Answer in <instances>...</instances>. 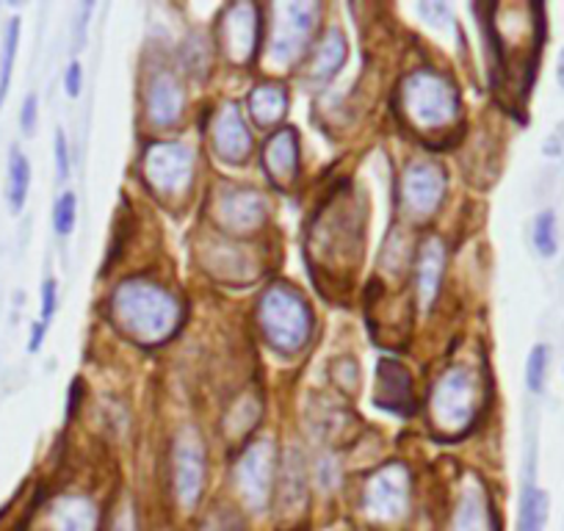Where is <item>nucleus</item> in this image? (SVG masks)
<instances>
[{"label":"nucleus","instance_id":"nucleus-8","mask_svg":"<svg viewBox=\"0 0 564 531\" xmlns=\"http://www.w3.org/2000/svg\"><path fill=\"white\" fill-rule=\"evenodd\" d=\"M205 487V446L197 430H183L175 441V492L183 507H194Z\"/></svg>","mask_w":564,"mask_h":531},{"label":"nucleus","instance_id":"nucleus-3","mask_svg":"<svg viewBox=\"0 0 564 531\" xmlns=\"http://www.w3.org/2000/svg\"><path fill=\"white\" fill-rule=\"evenodd\" d=\"M258 322L265 340L276 351H300L311 338V307L296 291L274 285L263 294L258 307Z\"/></svg>","mask_w":564,"mask_h":531},{"label":"nucleus","instance_id":"nucleus-18","mask_svg":"<svg viewBox=\"0 0 564 531\" xmlns=\"http://www.w3.org/2000/svg\"><path fill=\"white\" fill-rule=\"evenodd\" d=\"M349 56V45H346V36L338 29H329L327 36L318 45L316 56H313L311 73L316 80H333L340 73V67L346 64Z\"/></svg>","mask_w":564,"mask_h":531},{"label":"nucleus","instance_id":"nucleus-37","mask_svg":"<svg viewBox=\"0 0 564 531\" xmlns=\"http://www.w3.org/2000/svg\"><path fill=\"white\" fill-rule=\"evenodd\" d=\"M111 531H135L133 514H128V512H124L122 518H117V523L111 525Z\"/></svg>","mask_w":564,"mask_h":531},{"label":"nucleus","instance_id":"nucleus-38","mask_svg":"<svg viewBox=\"0 0 564 531\" xmlns=\"http://www.w3.org/2000/svg\"><path fill=\"white\" fill-rule=\"evenodd\" d=\"M556 80H558V86L564 89V47L558 51V58H556Z\"/></svg>","mask_w":564,"mask_h":531},{"label":"nucleus","instance_id":"nucleus-19","mask_svg":"<svg viewBox=\"0 0 564 531\" xmlns=\"http://www.w3.org/2000/svg\"><path fill=\"white\" fill-rule=\"evenodd\" d=\"M285 108H289V95L285 89L276 84H263L254 86V91L249 95V113L258 124L269 128V124H276L282 117H285Z\"/></svg>","mask_w":564,"mask_h":531},{"label":"nucleus","instance_id":"nucleus-36","mask_svg":"<svg viewBox=\"0 0 564 531\" xmlns=\"http://www.w3.org/2000/svg\"><path fill=\"white\" fill-rule=\"evenodd\" d=\"M80 390H84V384L80 382H73V388H69V410H67L69 415H73L75 408L80 404Z\"/></svg>","mask_w":564,"mask_h":531},{"label":"nucleus","instance_id":"nucleus-28","mask_svg":"<svg viewBox=\"0 0 564 531\" xmlns=\"http://www.w3.org/2000/svg\"><path fill=\"white\" fill-rule=\"evenodd\" d=\"M75 221H78V197L73 192H64L53 205V230L58 236H69L75 230Z\"/></svg>","mask_w":564,"mask_h":531},{"label":"nucleus","instance_id":"nucleus-31","mask_svg":"<svg viewBox=\"0 0 564 531\" xmlns=\"http://www.w3.org/2000/svg\"><path fill=\"white\" fill-rule=\"evenodd\" d=\"M36 122H40V100H36V95H29L23 100V111H20V128L31 137L36 130Z\"/></svg>","mask_w":564,"mask_h":531},{"label":"nucleus","instance_id":"nucleus-6","mask_svg":"<svg viewBox=\"0 0 564 531\" xmlns=\"http://www.w3.org/2000/svg\"><path fill=\"white\" fill-rule=\"evenodd\" d=\"M274 446L269 441H258L238 459V490L252 509H265V503H269L271 487H274Z\"/></svg>","mask_w":564,"mask_h":531},{"label":"nucleus","instance_id":"nucleus-5","mask_svg":"<svg viewBox=\"0 0 564 531\" xmlns=\"http://www.w3.org/2000/svg\"><path fill=\"white\" fill-rule=\"evenodd\" d=\"M144 175L161 197H177L192 186L194 155L181 142H159L144 155Z\"/></svg>","mask_w":564,"mask_h":531},{"label":"nucleus","instance_id":"nucleus-25","mask_svg":"<svg viewBox=\"0 0 564 531\" xmlns=\"http://www.w3.org/2000/svg\"><path fill=\"white\" fill-rule=\"evenodd\" d=\"M18 47H20V20L12 18L7 25V34H3V58H0V106H3V100H7L9 95V86H12Z\"/></svg>","mask_w":564,"mask_h":531},{"label":"nucleus","instance_id":"nucleus-2","mask_svg":"<svg viewBox=\"0 0 564 531\" xmlns=\"http://www.w3.org/2000/svg\"><path fill=\"white\" fill-rule=\"evenodd\" d=\"M401 113L417 128L423 137L446 130L459 117V95L452 80L435 69H417L404 80L399 91Z\"/></svg>","mask_w":564,"mask_h":531},{"label":"nucleus","instance_id":"nucleus-17","mask_svg":"<svg viewBox=\"0 0 564 531\" xmlns=\"http://www.w3.org/2000/svg\"><path fill=\"white\" fill-rule=\"evenodd\" d=\"M51 531H97V512L86 498L67 496L53 507Z\"/></svg>","mask_w":564,"mask_h":531},{"label":"nucleus","instance_id":"nucleus-21","mask_svg":"<svg viewBox=\"0 0 564 531\" xmlns=\"http://www.w3.org/2000/svg\"><path fill=\"white\" fill-rule=\"evenodd\" d=\"M307 490H305V470L296 454H291L289 465L282 468V485H280V503L285 507V514H294L305 507Z\"/></svg>","mask_w":564,"mask_h":531},{"label":"nucleus","instance_id":"nucleus-13","mask_svg":"<svg viewBox=\"0 0 564 531\" xmlns=\"http://www.w3.org/2000/svg\"><path fill=\"white\" fill-rule=\"evenodd\" d=\"M263 170L276 186H289L300 175V142L291 128L276 130L263 148Z\"/></svg>","mask_w":564,"mask_h":531},{"label":"nucleus","instance_id":"nucleus-26","mask_svg":"<svg viewBox=\"0 0 564 531\" xmlns=\"http://www.w3.org/2000/svg\"><path fill=\"white\" fill-rule=\"evenodd\" d=\"M531 238H534V247L542 258H553V254L558 252V225L553 210H542V214L536 216Z\"/></svg>","mask_w":564,"mask_h":531},{"label":"nucleus","instance_id":"nucleus-35","mask_svg":"<svg viewBox=\"0 0 564 531\" xmlns=\"http://www.w3.org/2000/svg\"><path fill=\"white\" fill-rule=\"evenodd\" d=\"M45 333H47V324L36 322L31 327V340H29V351H40L42 344H45Z\"/></svg>","mask_w":564,"mask_h":531},{"label":"nucleus","instance_id":"nucleus-11","mask_svg":"<svg viewBox=\"0 0 564 531\" xmlns=\"http://www.w3.org/2000/svg\"><path fill=\"white\" fill-rule=\"evenodd\" d=\"M443 194H446V181L435 164L421 161V164H412L406 170L404 183H401V197H404V205L412 216L435 214Z\"/></svg>","mask_w":564,"mask_h":531},{"label":"nucleus","instance_id":"nucleus-29","mask_svg":"<svg viewBox=\"0 0 564 531\" xmlns=\"http://www.w3.org/2000/svg\"><path fill=\"white\" fill-rule=\"evenodd\" d=\"M53 155H56V175H58V181H67L69 172H73V159H69L67 133H64L62 128H58L56 137H53Z\"/></svg>","mask_w":564,"mask_h":531},{"label":"nucleus","instance_id":"nucleus-10","mask_svg":"<svg viewBox=\"0 0 564 531\" xmlns=\"http://www.w3.org/2000/svg\"><path fill=\"white\" fill-rule=\"evenodd\" d=\"M276 12H280V20H276L274 40H271V56L276 62H294L302 53L307 36H311L313 25H316L318 7H313V3H285Z\"/></svg>","mask_w":564,"mask_h":531},{"label":"nucleus","instance_id":"nucleus-16","mask_svg":"<svg viewBox=\"0 0 564 531\" xmlns=\"http://www.w3.org/2000/svg\"><path fill=\"white\" fill-rule=\"evenodd\" d=\"M443 266H446V252H443L441 241H426L417 252L415 260V289L421 305L430 311L432 302L437 300V291H441L443 280Z\"/></svg>","mask_w":564,"mask_h":531},{"label":"nucleus","instance_id":"nucleus-32","mask_svg":"<svg viewBox=\"0 0 564 531\" xmlns=\"http://www.w3.org/2000/svg\"><path fill=\"white\" fill-rule=\"evenodd\" d=\"M203 531H241L236 514L230 512H214L208 520H205Z\"/></svg>","mask_w":564,"mask_h":531},{"label":"nucleus","instance_id":"nucleus-34","mask_svg":"<svg viewBox=\"0 0 564 531\" xmlns=\"http://www.w3.org/2000/svg\"><path fill=\"white\" fill-rule=\"evenodd\" d=\"M91 9H95V3H84V7L78 9V20H75V47H78V51L86 42V29H89Z\"/></svg>","mask_w":564,"mask_h":531},{"label":"nucleus","instance_id":"nucleus-30","mask_svg":"<svg viewBox=\"0 0 564 531\" xmlns=\"http://www.w3.org/2000/svg\"><path fill=\"white\" fill-rule=\"evenodd\" d=\"M56 307H58L56 280H45V283H42V324H51V318L56 316Z\"/></svg>","mask_w":564,"mask_h":531},{"label":"nucleus","instance_id":"nucleus-33","mask_svg":"<svg viewBox=\"0 0 564 531\" xmlns=\"http://www.w3.org/2000/svg\"><path fill=\"white\" fill-rule=\"evenodd\" d=\"M64 89H67L69 97H78L80 89H84V67L78 62H73L64 73Z\"/></svg>","mask_w":564,"mask_h":531},{"label":"nucleus","instance_id":"nucleus-14","mask_svg":"<svg viewBox=\"0 0 564 531\" xmlns=\"http://www.w3.org/2000/svg\"><path fill=\"white\" fill-rule=\"evenodd\" d=\"M377 404L390 413H410L412 410V377L401 362L382 360L377 371Z\"/></svg>","mask_w":564,"mask_h":531},{"label":"nucleus","instance_id":"nucleus-23","mask_svg":"<svg viewBox=\"0 0 564 531\" xmlns=\"http://www.w3.org/2000/svg\"><path fill=\"white\" fill-rule=\"evenodd\" d=\"M452 531H490L485 498H481L479 492H468V496L459 501Z\"/></svg>","mask_w":564,"mask_h":531},{"label":"nucleus","instance_id":"nucleus-24","mask_svg":"<svg viewBox=\"0 0 564 531\" xmlns=\"http://www.w3.org/2000/svg\"><path fill=\"white\" fill-rule=\"evenodd\" d=\"M225 216L230 225L252 227V225H258V219H263V205H260L258 194L238 192V194H232V197H227Z\"/></svg>","mask_w":564,"mask_h":531},{"label":"nucleus","instance_id":"nucleus-7","mask_svg":"<svg viewBox=\"0 0 564 531\" xmlns=\"http://www.w3.org/2000/svg\"><path fill=\"white\" fill-rule=\"evenodd\" d=\"M410 503V479L401 465L379 468L366 485V512L373 520H399Z\"/></svg>","mask_w":564,"mask_h":531},{"label":"nucleus","instance_id":"nucleus-20","mask_svg":"<svg viewBox=\"0 0 564 531\" xmlns=\"http://www.w3.org/2000/svg\"><path fill=\"white\" fill-rule=\"evenodd\" d=\"M547 514H551V498L545 490L529 485L520 496V512H518V529L514 531H545Z\"/></svg>","mask_w":564,"mask_h":531},{"label":"nucleus","instance_id":"nucleus-9","mask_svg":"<svg viewBox=\"0 0 564 531\" xmlns=\"http://www.w3.org/2000/svg\"><path fill=\"white\" fill-rule=\"evenodd\" d=\"M260 42V12L252 3L230 7L219 25V45L232 62L243 64L254 58Z\"/></svg>","mask_w":564,"mask_h":531},{"label":"nucleus","instance_id":"nucleus-12","mask_svg":"<svg viewBox=\"0 0 564 531\" xmlns=\"http://www.w3.org/2000/svg\"><path fill=\"white\" fill-rule=\"evenodd\" d=\"M214 150L227 164H241L252 153V133L236 106H225L214 122Z\"/></svg>","mask_w":564,"mask_h":531},{"label":"nucleus","instance_id":"nucleus-4","mask_svg":"<svg viewBox=\"0 0 564 531\" xmlns=\"http://www.w3.org/2000/svg\"><path fill=\"white\" fill-rule=\"evenodd\" d=\"M479 413V379L468 368L443 373L432 393V421L441 432L457 437L474 424Z\"/></svg>","mask_w":564,"mask_h":531},{"label":"nucleus","instance_id":"nucleus-1","mask_svg":"<svg viewBox=\"0 0 564 531\" xmlns=\"http://www.w3.org/2000/svg\"><path fill=\"white\" fill-rule=\"evenodd\" d=\"M111 313L124 335L144 346L161 344L181 324V305L170 291L148 280H128L111 296Z\"/></svg>","mask_w":564,"mask_h":531},{"label":"nucleus","instance_id":"nucleus-15","mask_svg":"<svg viewBox=\"0 0 564 531\" xmlns=\"http://www.w3.org/2000/svg\"><path fill=\"white\" fill-rule=\"evenodd\" d=\"M183 86L181 80L172 73H159L153 80H150V95H148V111L150 119L161 128L177 122L183 113Z\"/></svg>","mask_w":564,"mask_h":531},{"label":"nucleus","instance_id":"nucleus-27","mask_svg":"<svg viewBox=\"0 0 564 531\" xmlns=\"http://www.w3.org/2000/svg\"><path fill=\"white\" fill-rule=\"evenodd\" d=\"M547 366H551V349L545 344L531 346L529 357H525V388L531 393H542L545 390Z\"/></svg>","mask_w":564,"mask_h":531},{"label":"nucleus","instance_id":"nucleus-22","mask_svg":"<svg viewBox=\"0 0 564 531\" xmlns=\"http://www.w3.org/2000/svg\"><path fill=\"white\" fill-rule=\"evenodd\" d=\"M29 188H31V164L29 159L23 155V150L12 148V155H9V208L14 214H20L29 199Z\"/></svg>","mask_w":564,"mask_h":531}]
</instances>
